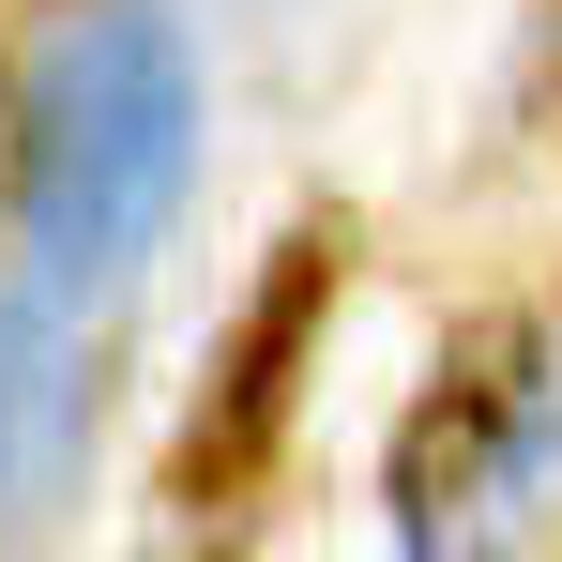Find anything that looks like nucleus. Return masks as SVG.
Instances as JSON below:
<instances>
[{"label":"nucleus","mask_w":562,"mask_h":562,"mask_svg":"<svg viewBox=\"0 0 562 562\" xmlns=\"http://www.w3.org/2000/svg\"><path fill=\"white\" fill-rule=\"evenodd\" d=\"M198 183V46L153 0H92L15 77V244L46 289H106Z\"/></svg>","instance_id":"obj_1"},{"label":"nucleus","mask_w":562,"mask_h":562,"mask_svg":"<svg viewBox=\"0 0 562 562\" xmlns=\"http://www.w3.org/2000/svg\"><path fill=\"white\" fill-rule=\"evenodd\" d=\"M548 441H562L548 319H471L457 350L426 366V395L395 411V457H380L395 562H502V532L548 486Z\"/></svg>","instance_id":"obj_2"},{"label":"nucleus","mask_w":562,"mask_h":562,"mask_svg":"<svg viewBox=\"0 0 562 562\" xmlns=\"http://www.w3.org/2000/svg\"><path fill=\"white\" fill-rule=\"evenodd\" d=\"M335 289H350V228L335 213H304L259 289L228 304V335H213V366H198V411L183 441H168V532L183 548H228L244 517H259V486L289 457V411H304V366H319V319H335Z\"/></svg>","instance_id":"obj_3"},{"label":"nucleus","mask_w":562,"mask_h":562,"mask_svg":"<svg viewBox=\"0 0 562 562\" xmlns=\"http://www.w3.org/2000/svg\"><path fill=\"white\" fill-rule=\"evenodd\" d=\"M77 441H92V350L46 289L0 274V517H46L77 486Z\"/></svg>","instance_id":"obj_4"}]
</instances>
